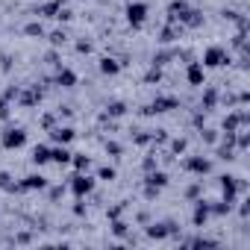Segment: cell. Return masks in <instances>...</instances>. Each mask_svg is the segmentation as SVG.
Returning <instances> with one entry per match:
<instances>
[{"label": "cell", "mask_w": 250, "mask_h": 250, "mask_svg": "<svg viewBox=\"0 0 250 250\" xmlns=\"http://www.w3.org/2000/svg\"><path fill=\"white\" fill-rule=\"evenodd\" d=\"M112 229H115V235H124V232H127V224H124V221H115Z\"/></svg>", "instance_id": "cell-29"}, {"label": "cell", "mask_w": 250, "mask_h": 250, "mask_svg": "<svg viewBox=\"0 0 250 250\" xmlns=\"http://www.w3.org/2000/svg\"><path fill=\"white\" fill-rule=\"evenodd\" d=\"M71 165H74L77 171H88V165H91V159H88L85 153H71Z\"/></svg>", "instance_id": "cell-21"}, {"label": "cell", "mask_w": 250, "mask_h": 250, "mask_svg": "<svg viewBox=\"0 0 250 250\" xmlns=\"http://www.w3.org/2000/svg\"><path fill=\"white\" fill-rule=\"evenodd\" d=\"M147 186H150V188H165V186H168V174H165V171H153V174L147 177Z\"/></svg>", "instance_id": "cell-18"}, {"label": "cell", "mask_w": 250, "mask_h": 250, "mask_svg": "<svg viewBox=\"0 0 250 250\" xmlns=\"http://www.w3.org/2000/svg\"><path fill=\"white\" fill-rule=\"evenodd\" d=\"M0 118H9V106H6V100H0Z\"/></svg>", "instance_id": "cell-33"}, {"label": "cell", "mask_w": 250, "mask_h": 250, "mask_svg": "<svg viewBox=\"0 0 250 250\" xmlns=\"http://www.w3.org/2000/svg\"><path fill=\"white\" fill-rule=\"evenodd\" d=\"M186 168H188L191 174H200V177H203V174L212 171V162H209L206 156H188V159H186Z\"/></svg>", "instance_id": "cell-7"}, {"label": "cell", "mask_w": 250, "mask_h": 250, "mask_svg": "<svg viewBox=\"0 0 250 250\" xmlns=\"http://www.w3.org/2000/svg\"><path fill=\"white\" fill-rule=\"evenodd\" d=\"M77 50H80V53H91V44H88V42H80Z\"/></svg>", "instance_id": "cell-32"}, {"label": "cell", "mask_w": 250, "mask_h": 250, "mask_svg": "<svg viewBox=\"0 0 250 250\" xmlns=\"http://www.w3.org/2000/svg\"><path fill=\"white\" fill-rule=\"evenodd\" d=\"M0 188H6V191L12 188V177H9L6 171H0Z\"/></svg>", "instance_id": "cell-26"}, {"label": "cell", "mask_w": 250, "mask_h": 250, "mask_svg": "<svg viewBox=\"0 0 250 250\" xmlns=\"http://www.w3.org/2000/svg\"><path fill=\"white\" fill-rule=\"evenodd\" d=\"M174 33H177L174 27H165V30H162V42H171V39H174Z\"/></svg>", "instance_id": "cell-30"}, {"label": "cell", "mask_w": 250, "mask_h": 250, "mask_svg": "<svg viewBox=\"0 0 250 250\" xmlns=\"http://www.w3.org/2000/svg\"><path fill=\"white\" fill-rule=\"evenodd\" d=\"M56 18H59V21H71V12H68V9H59V15H56Z\"/></svg>", "instance_id": "cell-34"}, {"label": "cell", "mask_w": 250, "mask_h": 250, "mask_svg": "<svg viewBox=\"0 0 250 250\" xmlns=\"http://www.w3.org/2000/svg\"><path fill=\"white\" fill-rule=\"evenodd\" d=\"M50 42H53V44H65V33H62V30L50 33Z\"/></svg>", "instance_id": "cell-28"}, {"label": "cell", "mask_w": 250, "mask_h": 250, "mask_svg": "<svg viewBox=\"0 0 250 250\" xmlns=\"http://www.w3.org/2000/svg\"><path fill=\"white\" fill-rule=\"evenodd\" d=\"M50 162H56V165H71V150H68V145L50 147Z\"/></svg>", "instance_id": "cell-13"}, {"label": "cell", "mask_w": 250, "mask_h": 250, "mask_svg": "<svg viewBox=\"0 0 250 250\" xmlns=\"http://www.w3.org/2000/svg\"><path fill=\"white\" fill-rule=\"evenodd\" d=\"M171 150H174V153H183V150H186V139H174V142H171Z\"/></svg>", "instance_id": "cell-27"}, {"label": "cell", "mask_w": 250, "mask_h": 250, "mask_svg": "<svg viewBox=\"0 0 250 250\" xmlns=\"http://www.w3.org/2000/svg\"><path fill=\"white\" fill-rule=\"evenodd\" d=\"M97 177L109 183V180H115V168H100V171H97Z\"/></svg>", "instance_id": "cell-25"}, {"label": "cell", "mask_w": 250, "mask_h": 250, "mask_svg": "<svg viewBox=\"0 0 250 250\" xmlns=\"http://www.w3.org/2000/svg\"><path fill=\"white\" fill-rule=\"evenodd\" d=\"M124 12H127V21H130V27H142L145 21H147V3H142V0H133V3H127V9H124Z\"/></svg>", "instance_id": "cell-1"}, {"label": "cell", "mask_w": 250, "mask_h": 250, "mask_svg": "<svg viewBox=\"0 0 250 250\" xmlns=\"http://www.w3.org/2000/svg\"><path fill=\"white\" fill-rule=\"evenodd\" d=\"M24 145H27V133H24L21 127L6 130V136H3V147H6V150H21Z\"/></svg>", "instance_id": "cell-5"}, {"label": "cell", "mask_w": 250, "mask_h": 250, "mask_svg": "<svg viewBox=\"0 0 250 250\" xmlns=\"http://www.w3.org/2000/svg\"><path fill=\"white\" fill-rule=\"evenodd\" d=\"M56 83H59L62 88H74V85H77V74H74L71 68H59V74H56Z\"/></svg>", "instance_id": "cell-15"}, {"label": "cell", "mask_w": 250, "mask_h": 250, "mask_svg": "<svg viewBox=\"0 0 250 250\" xmlns=\"http://www.w3.org/2000/svg\"><path fill=\"white\" fill-rule=\"evenodd\" d=\"M106 112H109L112 118H121L124 112H127V106H124L121 100H115V103H109V106H106Z\"/></svg>", "instance_id": "cell-22"}, {"label": "cell", "mask_w": 250, "mask_h": 250, "mask_svg": "<svg viewBox=\"0 0 250 250\" xmlns=\"http://www.w3.org/2000/svg\"><path fill=\"white\" fill-rule=\"evenodd\" d=\"M94 183H97L94 177H88L85 171H77V174H74V180H71V191H74L77 197H85V194H91V191H94Z\"/></svg>", "instance_id": "cell-2"}, {"label": "cell", "mask_w": 250, "mask_h": 250, "mask_svg": "<svg viewBox=\"0 0 250 250\" xmlns=\"http://www.w3.org/2000/svg\"><path fill=\"white\" fill-rule=\"evenodd\" d=\"M209 215H212V206H209V203H203V200H197V203H194L191 224H194V227H203V224L209 221Z\"/></svg>", "instance_id": "cell-9"}, {"label": "cell", "mask_w": 250, "mask_h": 250, "mask_svg": "<svg viewBox=\"0 0 250 250\" xmlns=\"http://www.w3.org/2000/svg\"><path fill=\"white\" fill-rule=\"evenodd\" d=\"M215 97H218L215 91H206V106H212V103H215Z\"/></svg>", "instance_id": "cell-35"}, {"label": "cell", "mask_w": 250, "mask_h": 250, "mask_svg": "<svg viewBox=\"0 0 250 250\" xmlns=\"http://www.w3.org/2000/svg\"><path fill=\"white\" fill-rule=\"evenodd\" d=\"M106 153H121V145H115V142H106Z\"/></svg>", "instance_id": "cell-31"}, {"label": "cell", "mask_w": 250, "mask_h": 250, "mask_svg": "<svg viewBox=\"0 0 250 250\" xmlns=\"http://www.w3.org/2000/svg\"><path fill=\"white\" fill-rule=\"evenodd\" d=\"M59 9H62V0H50V3L39 6V15H44V18H56Z\"/></svg>", "instance_id": "cell-17"}, {"label": "cell", "mask_w": 250, "mask_h": 250, "mask_svg": "<svg viewBox=\"0 0 250 250\" xmlns=\"http://www.w3.org/2000/svg\"><path fill=\"white\" fill-rule=\"evenodd\" d=\"M100 74H106V77H115V74H121V62H118V59H109V56H103V59H100Z\"/></svg>", "instance_id": "cell-16"}, {"label": "cell", "mask_w": 250, "mask_h": 250, "mask_svg": "<svg viewBox=\"0 0 250 250\" xmlns=\"http://www.w3.org/2000/svg\"><path fill=\"white\" fill-rule=\"evenodd\" d=\"M147 235L150 238H168L171 235V224H153V227H147Z\"/></svg>", "instance_id": "cell-19"}, {"label": "cell", "mask_w": 250, "mask_h": 250, "mask_svg": "<svg viewBox=\"0 0 250 250\" xmlns=\"http://www.w3.org/2000/svg\"><path fill=\"white\" fill-rule=\"evenodd\" d=\"M180 24H186V27H191V30H194V27H200V24H203V15H200L197 9H188V12H186V18H183Z\"/></svg>", "instance_id": "cell-20"}, {"label": "cell", "mask_w": 250, "mask_h": 250, "mask_svg": "<svg viewBox=\"0 0 250 250\" xmlns=\"http://www.w3.org/2000/svg\"><path fill=\"white\" fill-rule=\"evenodd\" d=\"M229 62V56H227V50L224 47H206V53H203V68H221V65H227Z\"/></svg>", "instance_id": "cell-3"}, {"label": "cell", "mask_w": 250, "mask_h": 250, "mask_svg": "<svg viewBox=\"0 0 250 250\" xmlns=\"http://www.w3.org/2000/svg\"><path fill=\"white\" fill-rule=\"evenodd\" d=\"M221 191H224V203H235V191H238V183L235 177H221Z\"/></svg>", "instance_id": "cell-8"}, {"label": "cell", "mask_w": 250, "mask_h": 250, "mask_svg": "<svg viewBox=\"0 0 250 250\" xmlns=\"http://www.w3.org/2000/svg\"><path fill=\"white\" fill-rule=\"evenodd\" d=\"M74 136H77V133H74L71 127H53V130H50V139H53L56 145H71Z\"/></svg>", "instance_id": "cell-10"}, {"label": "cell", "mask_w": 250, "mask_h": 250, "mask_svg": "<svg viewBox=\"0 0 250 250\" xmlns=\"http://www.w3.org/2000/svg\"><path fill=\"white\" fill-rule=\"evenodd\" d=\"M42 191V188H47V177H42V174H30V177H24V183H12V188L9 191Z\"/></svg>", "instance_id": "cell-4"}, {"label": "cell", "mask_w": 250, "mask_h": 250, "mask_svg": "<svg viewBox=\"0 0 250 250\" xmlns=\"http://www.w3.org/2000/svg\"><path fill=\"white\" fill-rule=\"evenodd\" d=\"M24 33H27V36H39V39H42V36H44V27H42L39 21H33V24H27V27H24Z\"/></svg>", "instance_id": "cell-23"}, {"label": "cell", "mask_w": 250, "mask_h": 250, "mask_svg": "<svg viewBox=\"0 0 250 250\" xmlns=\"http://www.w3.org/2000/svg\"><path fill=\"white\" fill-rule=\"evenodd\" d=\"M168 109H177V100H174V97H156V100L147 106V115H153V112H168Z\"/></svg>", "instance_id": "cell-12"}, {"label": "cell", "mask_w": 250, "mask_h": 250, "mask_svg": "<svg viewBox=\"0 0 250 250\" xmlns=\"http://www.w3.org/2000/svg\"><path fill=\"white\" fill-rule=\"evenodd\" d=\"M188 9H191V6L186 3V0H171V6H168V18H171V21H183Z\"/></svg>", "instance_id": "cell-11"}, {"label": "cell", "mask_w": 250, "mask_h": 250, "mask_svg": "<svg viewBox=\"0 0 250 250\" xmlns=\"http://www.w3.org/2000/svg\"><path fill=\"white\" fill-rule=\"evenodd\" d=\"M36 100H42V91H39V88H33V91H27V94L21 97V103H24V106H33Z\"/></svg>", "instance_id": "cell-24"}, {"label": "cell", "mask_w": 250, "mask_h": 250, "mask_svg": "<svg viewBox=\"0 0 250 250\" xmlns=\"http://www.w3.org/2000/svg\"><path fill=\"white\" fill-rule=\"evenodd\" d=\"M30 159H33V165H39V168L47 165V162H50V147H47V145H36Z\"/></svg>", "instance_id": "cell-14"}, {"label": "cell", "mask_w": 250, "mask_h": 250, "mask_svg": "<svg viewBox=\"0 0 250 250\" xmlns=\"http://www.w3.org/2000/svg\"><path fill=\"white\" fill-rule=\"evenodd\" d=\"M186 80H188V85H203V80H206V68H203L200 62H188V68H186Z\"/></svg>", "instance_id": "cell-6"}]
</instances>
